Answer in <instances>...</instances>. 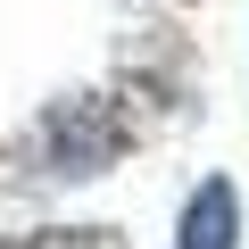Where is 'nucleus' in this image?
Returning <instances> with one entry per match:
<instances>
[{
	"instance_id": "1",
	"label": "nucleus",
	"mask_w": 249,
	"mask_h": 249,
	"mask_svg": "<svg viewBox=\"0 0 249 249\" xmlns=\"http://www.w3.org/2000/svg\"><path fill=\"white\" fill-rule=\"evenodd\" d=\"M133 142V124L116 116V100H50L42 124H34V158L50 183H83V175H108Z\"/></svg>"
},
{
	"instance_id": "2",
	"label": "nucleus",
	"mask_w": 249,
	"mask_h": 249,
	"mask_svg": "<svg viewBox=\"0 0 249 249\" xmlns=\"http://www.w3.org/2000/svg\"><path fill=\"white\" fill-rule=\"evenodd\" d=\"M175 241H183V249H241V183H232V175H208V183H191Z\"/></svg>"
},
{
	"instance_id": "3",
	"label": "nucleus",
	"mask_w": 249,
	"mask_h": 249,
	"mask_svg": "<svg viewBox=\"0 0 249 249\" xmlns=\"http://www.w3.org/2000/svg\"><path fill=\"white\" fill-rule=\"evenodd\" d=\"M34 249H124V241H108V232H42Z\"/></svg>"
}]
</instances>
